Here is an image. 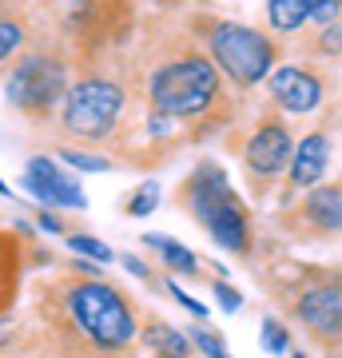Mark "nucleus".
Returning a JSON list of instances; mask_svg holds the SVG:
<instances>
[{
  "label": "nucleus",
  "instance_id": "f257e3e1",
  "mask_svg": "<svg viewBox=\"0 0 342 358\" xmlns=\"http://www.w3.org/2000/svg\"><path fill=\"white\" fill-rule=\"evenodd\" d=\"M187 199L195 207V215L211 239L223 251H247V215H243L239 199L231 192L227 171L219 164H203L195 176L187 179Z\"/></svg>",
  "mask_w": 342,
  "mask_h": 358
},
{
  "label": "nucleus",
  "instance_id": "f03ea898",
  "mask_svg": "<svg viewBox=\"0 0 342 358\" xmlns=\"http://www.w3.org/2000/svg\"><path fill=\"white\" fill-rule=\"evenodd\" d=\"M68 310H72L76 327L100 350H120L136 334L131 307L124 303V294L112 291L108 282H80V287H72L68 291Z\"/></svg>",
  "mask_w": 342,
  "mask_h": 358
},
{
  "label": "nucleus",
  "instance_id": "7ed1b4c3",
  "mask_svg": "<svg viewBox=\"0 0 342 358\" xmlns=\"http://www.w3.org/2000/svg\"><path fill=\"white\" fill-rule=\"evenodd\" d=\"M215 68H211V60H199V56H183L152 76V103L159 115H199L215 100Z\"/></svg>",
  "mask_w": 342,
  "mask_h": 358
},
{
  "label": "nucleus",
  "instance_id": "20e7f679",
  "mask_svg": "<svg viewBox=\"0 0 342 358\" xmlns=\"http://www.w3.org/2000/svg\"><path fill=\"white\" fill-rule=\"evenodd\" d=\"M120 108H124V92L112 80H80L76 88H68L64 100V128L80 140H100L112 131Z\"/></svg>",
  "mask_w": 342,
  "mask_h": 358
},
{
  "label": "nucleus",
  "instance_id": "39448f33",
  "mask_svg": "<svg viewBox=\"0 0 342 358\" xmlns=\"http://www.w3.org/2000/svg\"><path fill=\"white\" fill-rule=\"evenodd\" d=\"M211 56L235 84H259L271 72V60H275L271 40L243 24H219L211 32Z\"/></svg>",
  "mask_w": 342,
  "mask_h": 358
},
{
  "label": "nucleus",
  "instance_id": "423d86ee",
  "mask_svg": "<svg viewBox=\"0 0 342 358\" xmlns=\"http://www.w3.org/2000/svg\"><path fill=\"white\" fill-rule=\"evenodd\" d=\"M4 92H8V100L20 112H44L68 92V72L52 56H28V60H20L13 68Z\"/></svg>",
  "mask_w": 342,
  "mask_h": 358
},
{
  "label": "nucleus",
  "instance_id": "0eeeda50",
  "mask_svg": "<svg viewBox=\"0 0 342 358\" xmlns=\"http://www.w3.org/2000/svg\"><path fill=\"white\" fill-rule=\"evenodd\" d=\"M24 187L36 195L40 203L72 207V211H84V207H88V195L80 192V183L64 176L48 155H32V159L24 164Z\"/></svg>",
  "mask_w": 342,
  "mask_h": 358
},
{
  "label": "nucleus",
  "instance_id": "6e6552de",
  "mask_svg": "<svg viewBox=\"0 0 342 358\" xmlns=\"http://www.w3.org/2000/svg\"><path fill=\"white\" fill-rule=\"evenodd\" d=\"M271 96L287 108V112H311L322 96L318 88V80L303 68H279L275 76H271Z\"/></svg>",
  "mask_w": 342,
  "mask_h": 358
},
{
  "label": "nucleus",
  "instance_id": "1a4fd4ad",
  "mask_svg": "<svg viewBox=\"0 0 342 358\" xmlns=\"http://www.w3.org/2000/svg\"><path fill=\"white\" fill-rule=\"evenodd\" d=\"M299 319L311 331L339 334L342 331V291L339 287H315L299 299Z\"/></svg>",
  "mask_w": 342,
  "mask_h": 358
},
{
  "label": "nucleus",
  "instance_id": "9d476101",
  "mask_svg": "<svg viewBox=\"0 0 342 358\" xmlns=\"http://www.w3.org/2000/svg\"><path fill=\"white\" fill-rule=\"evenodd\" d=\"M291 155H294L291 136H287V128H279V124L263 128L251 143H247V164H251L259 176H271V171H279L283 164H291Z\"/></svg>",
  "mask_w": 342,
  "mask_h": 358
},
{
  "label": "nucleus",
  "instance_id": "9b49d317",
  "mask_svg": "<svg viewBox=\"0 0 342 358\" xmlns=\"http://www.w3.org/2000/svg\"><path fill=\"white\" fill-rule=\"evenodd\" d=\"M327 140L322 136H306L299 148H294L291 155V179L294 187H311V183H318L322 179V171H327Z\"/></svg>",
  "mask_w": 342,
  "mask_h": 358
},
{
  "label": "nucleus",
  "instance_id": "f8f14e48",
  "mask_svg": "<svg viewBox=\"0 0 342 358\" xmlns=\"http://www.w3.org/2000/svg\"><path fill=\"white\" fill-rule=\"evenodd\" d=\"M143 243L155 247V251L164 255V263L176 271V275H195V271H199V259L191 255L179 239H171V235H143Z\"/></svg>",
  "mask_w": 342,
  "mask_h": 358
},
{
  "label": "nucleus",
  "instance_id": "ddd939ff",
  "mask_svg": "<svg viewBox=\"0 0 342 358\" xmlns=\"http://www.w3.org/2000/svg\"><path fill=\"white\" fill-rule=\"evenodd\" d=\"M306 215L315 219V223H322V227H342V192L339 187H322V192H315L311 199H306Z\"/></svg>",
  "mask_w": 342,
  "mask_h": 358
},
{
  "label": "nucleus",
  "instance_id": "4468645a",
  "mask_svg": "<svg viewBox=\"0 0 342 358\" xmlns=\"http://www.w3.org/2000/svg\"><path fill=\"white\" fill-rule=\"evenodd\" d=\"M318 0H271V24L279 28V32H294V28L311 20Z\"/></svg>",
  "mask_w": 342,
  "mask_h": 358
},
{
  "label": "nucleus",
  "instance_id": "2eb2a0df",
  "mask_svg": "<svg viewBox=\"0 0 342 358\" xmlns=\"http://www.w3.org/2000/svg\"><path fill=\"white\" fill-rule=\"evenodd\" d=\"M148 343H152L159 355H167V358H187V350H191V343L183 338V334L171 331V327H159V322L148 331Z\"/></svg>",
  "mask_w": 342,
  "mask_h": 358
},
{
  "label": "nucleus",
  "instance_id": "dca6fc26",
  "mask_svg": "<svg viewBox=\"0 0 342 358\" xmlns=\"http://www.w3.org/2000/svg\"><path fill=\"white\" fill-rule=\"evenodd\" d=\"M155 207H159V183H143L140 192H136L131 199H127V211H131L136 219L152 215Z\"/></svg>",
  "mask_w": 342,
  "mask_h": 358
},
{
  "label": "nucleus",
  "instance_id": "f3484780",
  "mask_svg": "<svg viewBox=\"0 0 342 358\" xmlns=\"http://www.w3.org/2000/svg\"><path fill=\"white\" fill-rule=\"evenodd\" d=\"M68 251H80L84 259H100V263H112V251H108V243L92 239V235H68Z\"/></svg>",
  "mask_w": 342,
  "mask_h": 358
},
{
  "label": "nucleus",
  "instance_id": "a211bd4d",
  "mask_svg": "<svg viewBox=\"0 0 342 358\" xmlns=\"http://www.w3.org/2000/svg\"><path fill=\"white\" fill-rule=\"evenodd\" d=\"M13 251H16V247L0 235V307H4V303H8V294H13V275H16V271H13Z\"/></svg>",
  "mask_w": 342,
  "mask_h": 358
},
{
  "label": "nucleus",
  "instance_id": "6ab92c4d",
  "mask_svg": "<svg viewBox=\"0 0 342 358\" xmlns=\"http://www.w3.org/2000/svg\"><path fill=\"white\" fill-rule=\"evenodd\" d=\"M263 346L271 350V355H283L287 346H291V338H287V331H283L275 319H263Z\"/></svg>",
  "mask_w": 342,
  "mask_h": 358
},
{
  "label": "nucleus",
  "instance_id": "aec40b11",
  "mask_svg": "<svg viewBox=\"0 0 342 358\" xmlns=\"http://www.w3.org/2000/svg\"><path fill=\"white\" fill-rule=\"evenodd\" d=\"M20 36H24V32H20L16 20H0V60H8V56L20 48Z\"/></svg>",
  "mask_w": 342,
  "mask_h": 358
},
{
  "label": "nucleus",
  "instance_id": "412c9836",
  "mask_svg": "<svg viewBox=\"0 0 342 358\" xmlns=\"http://www.w3.org/2000/svg\"><path fill=\"white\" fill-rule=\"evenodd\" d=\"M191 346L199 350V355L207 358H227V350H223V343H219L211 331H191Z\"/></svg>",
  "mask_w": 342,
  "mask_h": 358
},
{
  "label": "nucleus",
  "instance_id": "4be33fe9",
  "mask_svg": "<svg viewBox=\"0 0 342 358\" xmlns=\"http://www.w3.org/2000/svg\"><path fill=\"white\" fill-rule=\"evenodd\" d=\"M64 155V164H72L80 167V171H108V159H100V155H88V152H60Z\"/></svg>",
  "mask_w": 342,
  "mask_h": 358
},
{
  "label": "nucleus",
  "instance_id": "5701e85b",
  "mask_svg": "<svg viewBox=\"0 0 342 358\" xmlns=\"http://www.w3.org/2000/svg\"><path fill=\"white\" fill-rule=\"evenodd\" d=\"M339 4H342V0H318L315 13H311V20L322 24V28H330V24H334V16H339Z\"/></svg>",
  "mask_w": 342,
  "mask_h": 358
},
{
  "label": "nucleus",
  "instance_id": "b1692460",
  "mask_svg": "<svg viewBox=\"0 0 342 358\" xmlns=\"http://www.w3.org/2000/svg\"><path fill=\"white\" fill-rule=\"evenodd\" d=\"M215 299L223 310H239L243 307V294L235 291V287H227V282H215Z\"/></svg>",
  "mask_w": 342,
  "mask_h": 358
},
{
  "label": "nucleus",
  "instance_id": "393cba45",
  "mask_svg": "<svg viewBox=\"0 0 342 358\" xmlns=\"http://www.w3.org/2000/svg\"><path fill=\"white\" fill-rule=\"evenodd\" d=\"M322 52H330V56H342V24L322 28Z\"/></svg>",
  "mask_w": 342,
  "mask_h": 358
},
{
  "label": "nucleus",
  "instance_id": "a878e982",
  "mask_svg": "<svg viewBox=\"0 0 342 358\" xmlns=\"http://www.w3.org/2000/svg\"><path fill=\"white\" fill-rule=\"evenodd\" d=\"M171 294H176V299H179V303H183V307H187V310H191V315H195V319H207V307H203L199 299H191V294H187V291H179L176 282H171Z\"/></svg>",
  "mask_w": 342,
  "mask_h": 358
},
{
  "label": "nucleus",
  "instance_id": "bb28decb",
  "mask_svg": "<svg viewBox=\"0 0 342 358\" xmlns=\"http://www.w3.org/2000/svg\"><path fill=\"white\" fill-rule=\"evenodd\" d=\"M36 223H40L44 231H52V235H60V231H64V223H60L56 215H52V211H40V215H36Z\"/></svg>",
  "mask_w": 342,
  "mask_h": 358
},
{
  "label": "nucleus",
  "instance_id": "cd10ccee",
  "mask_svg": "<svg viewBox=\"0 0 342 358\" xmlns=\"http://www.w3.org/2000/svg\"><path fill=\"white\" fill-rule=\"evenodd\" d=\"M124 267H127V271H131V275H140V279H143V275H148V267H143L140 259H131V255H127V259H124Z\"/></svg>",
  "mask_w": 342,
  "mask_h": 358
},
{
  "label": "nucleus",
  "instance_id": "c85d7f7f",
  "mask_svg": "<svg viewBox=\"0 0 342 358\" xmlns=\"http://www.w3.org/2000/svg\"><path fill=\"white\" fill-rule=\"evenodd\" d=\"M0 195H8V187H4V179H0Z\"/></svg>",
  "mask_w": 342,
  "mask_h": 358
},
{
  "label": "nucleus",
  "instance_id": "c756f323",
  "mask_svg": "<svg viewBox=\"0 0 342 358\" xmlns=\"http://www.w3.org/2000/svg\"><path fill=\"white\" fill-rule=\"evenodd\" d=\"M291 358H303V355H299V350H294V355H291Z\"/></svg>",
  "mask_w": 342,
  "mask_h": 358
}]
</instances>
